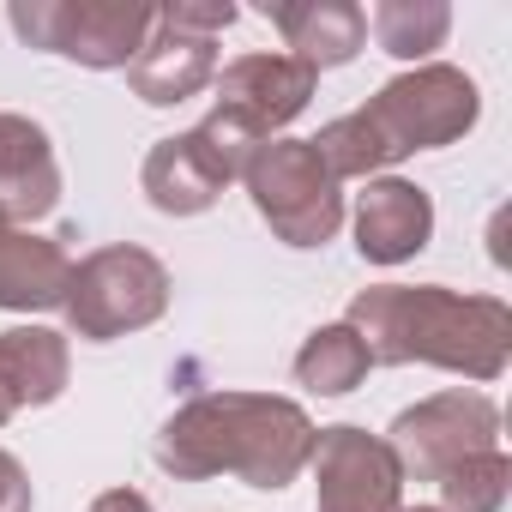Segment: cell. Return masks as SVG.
<instances>
[{"mask_svg":"<svg viewBox=\"0 0 512 512\" xmlns=\"http://www.w3.org/2000/svg\"><path fill=\"white\" fill-rule=\"evenodd\" d=\"M344 326L362 338L368 368L428 362L464 380H500L512 362V308L500 296H464L446 284L356 290Z\"/></svg>","mask_w":512,"mask_h":512,"instance_id":"6da1fadb","label":"cell"},{"mask_svg":"<svg viewBox=\"0 0 512 512\" xmlns=\"http://www.w3.org/2000/svg\"><path fill=\"white\" fill-rule=\"evenodd\" d=\"M314 416L278 392H199L157 428V464L175 482L241 476L247 488H290L314 458Z\"/></svg>","mask_w":512,"mask_h":512,"instance_id":"7a4b0ae2","label":"cell"},{"mask_svg":"<svg viewBox=\"0 0 512 512\" xmlns=\"http://www.w3.org/2000/svg\"><path fill=\"white\" fill-rule=\"evenodd\" d=\"M482 115V91L464 67L446 61H422L398 79H386L356 115H338L320 127L314 157L326 163L332 181H374L380 169L416 157V151H440L452 139H464Z\"/></svg>","mask_w":512,"mask_h":512,"instance_id":"3957f363","label":"cell"},{"mask_svg":"<svg viewBox=\"0 0 512 512\" xmlns=\"http://www.w3.org/2000/svg\"><path fill=\"white\" fill-rule=\"evenodd\" d=\"M61 314H67L73 338H85V344H109V338H127V332H145V326H157L169 314V266L151 247L109 241V247L85 253V260L73 266Z\"/></svg>","mask_w":512,"mask_h":512,"instance_id":"277c9868","label":"cell"},{"mask_svg":"<svg viewBox=\"0 0 512 512\" xmlns=\"http://www.w3.org/2000/svg\"><path fill=\"white\" fill-rule=\"evenodd\" d=\"M7 25L19 31V43L43 55H67L91 73H115L133 67L139 49L151 43L157 7H145V0H13Z\"/></svg>","mask_w":512,"mask_h":512,"instance_id":"5b68a950","label":"cell"},{"mask_svg":"<svg viewBox=\"0 0 512 512\" xmlns=\"http://www.w3.org/2000/svg\"><path fill=\"white\" fill-rule=\"evenodd\" d=\"M253 211L284 247H326L344 229V193L308 139H266L241 169Z\"/></svg>","mask_w":512,"mask_h":512,"instance_id":"8992f818","label":"cell"},{"mask_svg":"<svg viewBox=\"0 0 512 512\" xmlns=\"http://www.w3.org/2000/svg\"><path fill=\"white\" fill-rule=\"evenodd\" d=\"M404 470V482H440L464 458L500 452V404L488 392H434L380 434Z\"/></svg>","mask_w":512,"mask_h":512,"instance_id":"52a82bcc","label":"cell"},{"mask_svg":"<svg viewBox=\"0 0 512 512\" xmlns=\"http://www.w3.org/2000/svg\"><path fill=\"white\" fill-rule=\"evenodd\" d=\"M314 512H404V470L392 446L356 422L314 434Z\"/></svg>","mask_w":512,"mask_h":512,"instance_id":"ba28073f","label":"cell"},{"mask_svg":"<svg viewBox=\"0 0 512 512\" xmlns=\"http://www.w3.org/2000/svg\"><path fill=\"white\" fill-rule=\"evenodd\" d=\"M217 109H229L253 139H284V127L314 103V85H320V73L308 67V61H296V55H241V61H229L217 79Z\"/></svg>","mask_w":512,"mask_h":512,"instance_id":"9c48e42d","label":"cell"},{"mask_svg":"<svg viewBox=\"0 0 512 512\" xmlns=\"http://www.w3.org/2000/svg\"><path fill=\"white\" fill-rule=\"evenodd\" d=\"M434 241V199L428 187L404 181V175H380L368 181V193L356 199V253L368 266H404Z\"/></svg>","mask_w":512,"mask_h":512,"instance_id":"30bf717a","label":"cell"},{"mask_svg":"<svg viewBox=\"0 0 512 512\" xmlns=\"http://www.w3.org/2000/svg\"><path fill=\"white\" fill-rule=\"evenodd\" d=\"M61 205V157L31 115L0 109V217L37 223Z\"/></svg>","mask_w":512,"mask_h":512,"instance_id":"8fae6325","label":"cell"},{"mask_svg":"<svg viewBox=\"0 0 512 512\" xmlns=\"http://www.w3.org/2000/svg\"><path fill=\"white\" fill-rule=\"evenodd\" d=\"M73 374V350L61 332L49 326H13L0 332V428L19 410H43L67 392Z\"/></svg>","mask_w":512,"mask_h":512,"instance_id":"7c38bea8","label":"cell"},{"mask_svg":"<svg viewBox=\"0 0 512 512\" xmlns=\"http://www.w3.org/2000/svg\"><path fill=\"white\" fill-rule=\"evenodd\" d=\"M266 19L278 25L290 55L308 61L314 73L344 67L368 49V13L356 0H266Z\"/></svg>","mask_w":512,"mask_h":512,"instance_id":"4fadbf2b","label":"cell"},{"mask_svg":"<svg viewBox=\"0 0 512 512\" xmlns=\"http://www.w3.org/2000/svg\"><path fill=\"white\" fill-rule=\"evenodd\" d=\"M211 79H217V43H211V37H193V31H175V25H163V13H157L151 43H145L139 61L127 67L133 97L151 103V109H175V103L199 97Z\"/></svg>","mask_w":512,"mask_h":512,"instance_id":"5bb4252c","label":"cell"},{"mask_svg":"<svg viewBox=\"0 0 512 512\" xmlns=\"http://www.w3.org/2000/svg\"><path fill=\"white\" fill-rule=\"evenodd\" d=\"M139 187L145 199L163 211V217H199L217 205V193L229 187L223 163L205 151L199 133H175V139H157L145 151V169H139Z\"/></svg>","mask_w":512,"mask_h":512,"instance_id":"9a60e30c","label":"cell"},{"mask_svg":"<svg viewBox=\"0 0 512 512\" xmlns=\"http://www.w3.org/2000/svg\"><path fill=\"white\" fill-rule=\"evenodd\" d=\"M67 284H73V253L55 235L19 229V223L0 229V308H7V314L61 308Z\"/></svg>","mask_w":512,"mask_h":512,"instance_id":"2e32d148","label":"cell"},{"mask_svg":"<svg viewBox=\"0 0 512 512\" xmlns=\"http://www.w3.org/2000/svg\"><path fill=\"white\" fill-rule=\"evenodd\" d=\"M368 25H374V43L392 61L422 67L446 43V31H452V7H446V0H380V7L368 13Z\"/></svg>","mask_w":512,"mask_h":512,"instance_id":"e0dca14e","label":"cell"},{"mask_svg":"<svg viewBox=\"0 0 512 512\" xmlns=\"http://www.w3.org/2000/svg\"><path fill=\"white\" fill-rule=\"evenodd\" d=\"M296 380H302L308 392H320V398L356 392V386L368 380V350H362V338H356L344 320L308 332V344L296 350Z\"/></svg>","mask_w":512,"mask_h":512,"instance_id":"ac0fdd59","label":"cell"},{"mask_svg":"<svg viewBox=\"0 0 512 512\" xmlns=\"http://www.w3.org/2000/svg\"><path fill=\"white\" fill-rule=\"evenodd\" d=\"M434 488H440V512H500L506 506V488H512V458L506 452L464 458Z\"/></svg>","mask_w":512,"mask_h":512,"instance_id":"d6986e66","label":"cell"},{"mask_svg":"<svg viewBox=\"0 0 512 512\" xmlns=\"http://www.w3.org/2000/svg\"><path fill=\"white\" fill-rule=\"evenodd\" d=\"M163 13V25H175V31H193V37H223L241 13L229 7V0H169V7H157Z\"/></svg>","mask_w":512,"mask_h":512,"instance_id":"ffe728a7","label":"cell"},{"mask_svg":"<svg viewBox=\"0 0 512 512\" xmlns=\"http://www.w3.org/2000/svg\"><path fill=\"white\" fill-rule=\"evenodd\" d=\"M0 512H31V476L13 452H0Z\"/></svg>","mask_w":512,"mask_h":512,"instance_id":"44dd1931","label":"cell"},{"mask_svg":"<svg viewBox=\"0 0 512 512\" xmlns=\"http://www.w3.org/2000/svg\"><path fill=\"white\" fill-rule=\"evenodd\" d=\"M91 512H157L139 488H109V494H97L91 500Z\"/></svg>","mask_w":512,"mask_h":512,"instance_id":"7402d4cb","label":"cell"},{"mask_svg":"<svg viewBox=\"0 0 512 512\" xmlns=\"http://www.w3.org/2000/svg\"><path fill=\"white\" fill-rule=\"evenodd\" d=\"M410 512H440V506H410Z\"/></svg>","mask_w":512,"mask_h":512,"instance_id":"603a6c76","label":"cell"},{"mask_svg":"<svg viewBox=\"0 0 512 512\" xmlns=\"http://www.w3.org/2000/svg\"><path fill=\"white\" fill-rule=\"evenodd\" d=\"M0 229H7V217H0Z\"/></svg>","mask_w":512,"mask_h":512,"instance_id":"cb8c5ba5","label":"cell"}]
</instances>
